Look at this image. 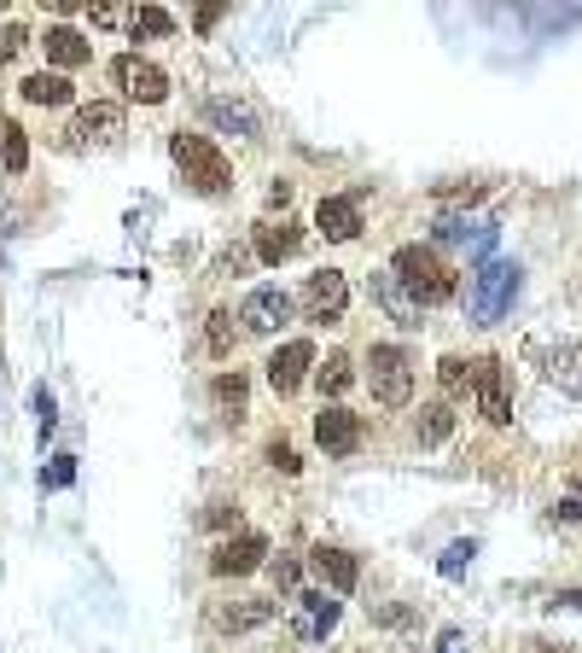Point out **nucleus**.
<instances>
[{"label": "nucleus", "instance_id": "obj_3", "mask_svg": "<svg viewBox=\"0 0 582 653\" xmlns=\"http://www.w3.org/2000/svg\"><path fill=\"white\" fill-rule=\"evenodd\" d=\"M169 153H175L181 176L193 181V193H204V198H221V193L233 188V170H228V158H221V153H216V146L204 141V135H186V129H181V135L169 141Z\"/></svg>", "mask_w": 582, "mask_h": 653}, {"label": "nucleus", "instance_id": "obj_27", "mask_svg": "<svg viewBox=\"0 0 582 653\" xmlns=\"http://www.w3.org/2000/svg\"><path fill=\"white\" fill-rule=\"evenodd\" d=\"M0 164H7V176L29 170V141H24L19 123H0Z\"/></svg>", "mask_w": 582, "mask_h": 653}, {"label": "nucleus", "instance_id": "obj_25", "mask_svg": "<svg viewBox=\"0 0 582 653\" xmlns=\"http://www.w3.org/2000/svg\"><path fill=\"white\" fill-rule=\"evenodd\" d=\"M204 117L216 129H228V135H256V117L245 106H233V99H204Z\"/></svg>", "mask_w": 582, "mask_h": 653}, {"label": "nucleus", "instance_id": "obj_42", "mask_svg": "<svg viewBox=\"0 0 582 653\" xmlns=\"http://www.w3.org/2000/svg\"><path fill=\"white\" fill-rule=\"evenodd\" d=\"M268 205H280V210L291 205V181H274V188H268Z\"/></svg>", "mask_w": 582, "mask_h": 653}, {"label": "nucleus", "instance_id": "obj_33", "mask_svg": "<svg viewBox=\"0 0 582 653\" xmlns=\"http://www.w3.org/2000/svg\"><path fill=\"white\" fill-rule=\"evenodd\" d=\"M472 555H477L472 537H466V543H449V548H442V560H437V572H442V578H460V572L472 566Z\"/></svg>", "mask_w": 582, "mask_h": 653}, {"label": "nucleus", "instance_id": "obj_29", "mask_svg": "<svg viewBox=\"0 0 582 653\" xmlns=\"http://www.w3.org/2000/svg\"><path fill=\"white\" fill-rule=\"evenodd\" d=\"M437 385H442V403H449V397H466L472 362H466V356H442V362H437Z\"/></svg>", "mask_w": 582, "mask_h": 653}, {"label": "nucleus", "instance_id": "obj_12", "mask_svg": "<svg viewBox=\"0 0 582 653\" xmlns=\"http://www.w3.org/2000/svg\"><path fill=\"white\" fill-rule=\"evenodd\" d=\"M256 566H268V537L263 531H239V537L216 543V555H210L216 578H245V572H256Z\"/></svg>", "mask_w": 582, "mask_h": 653}, {"label": "nucleus", "instance_id": "obj_24", "mask_svg": "<svg viewBox=\"0 0 582 653\" xmlns=\"http://www.w3.org/2000/svg\"><path fill=\"white\" fill-rule=\"evenodd\" d=\"M29 106H71V76H59V71H36V76H24V88H19Z\"/></svg>", "mask_w": 582, "mask_h": 653}, {"label": "nucleus", "instance_id": "obj_7", "mask_svg": "<svg viewBox=\"0 0 582 653\" xmlns=\"http://www.w3.org/2000/svg\"><path fill=\"white\" fill-rule=\"evenodd\" d=\"M338 613H344V601H338L332 590L298 595V601H291V636H298V642H327L332 625H338Z\"/></svg>", "mask_w": 582, "mask_h": 653}, {"label": "nucleus", "instance_id": "obj_9", "mask_svg": "<svg viewBox=\"0 0 582 653\" xmlns=\"http://www.w3.org/2000/svg\"><path fill=\"white\" fill-rule=\"evenodd\" d=\"M472 397H477V414L489 426H507L512 421V397H507V374L495 356H477L472 362Z\"/></svg>", "mask_w": 582, "mask_h": 653}, {"label": "nucleus", "instance_id": "obj_38", "mask_svg": "<svg viewBox=\"0 0 582 653\" xmlns=\"http://www.w3.org/2000/svg\"><path fill=\"white\" fill-rule=\"evenodd\" d=\"M251 263H256V251H221V257H216V275H245Z\"/></svg>", "mask_w": 582, "mask_h": 653}, {"label": "nucleus", "instance_id": "obj_19", "mask_svg": "<svg viewBox=\"0 0 582 653\" xmlns=\"http://www.w3.org/2000/svg\"><path fill=\"white\" fill-rule=\"evenodd\" d=\"M298 251H303V233L291 228L286 216H280V222H256V263L280 269V263H286V257H298Z\"/></svg>", "mask_w": 582, "mask_h": 653}, {"label": "nucleus", "instance_id": "obj_20", "mask_svg": "<svg viewBox=\"0 0 582 653\" xmlns=\"http://www.w3.org/2000/svg\"><path fill=\"white\" fill-rule=\"evenodd\" d=\"M41 47H47V64H53L59 76H64V71H82V64L94 59V47L82 41L71 24H53V29H47V41H41Z\"/></svg>", "mask_w": 582, "mask_h": 653}, {"label": "nucleus", "instance_id": "obj_40", "mask_svg": "<svg viewBox=\"0 0 582 653\" xmlns=\"http://www.w3.org/2000/svg\"><path fill=\"white\" fill-rule=\"evenodd\" d=\"M221 19H228V7H198V12H193V24L204 29V36H210V29H216Z\"/></svg>", "mask_w": 582, "mask_h": 653}, {"label": "nucleus", "instance_id": "obj_32", "mask_svg": "<svg viewBox=\"0 0 582 653\" xmlns=\"http://www.w3.org/2000/svg\"><path fill=\"white\" fill-rule=\"evenodd\" d=\"M76 484V456H53V467H41V491H71Z\"/></svg>", "mask_w": 582, "mask_h": 653}, {"label": "nucleus", "instance_id": "obj_6", "mask_svg": "<svg viewBox=\"0 0 582 653\" xmlns=\"http://www.w3.org/2000/svg\"><path fill=\"white\" fill-rule=\"evenodd\" d=\"M111 82L129 99H141V106H163V99H169V76L151 59H141V53H117L111 59Z\"/></svg>", "mask_w": 582, "mask_h": 653}, {"label": "nucleus", "instance_id": "obj_21", "mask_svg": "<svg viewBox=\"0 0 582 653\" xmlns=\"http://www.w3.org/2000/svg\"><path fill=\"white\" fill-rule=\"evenodd\" d=\"M547 379H554L565 397H582V344H554L547 350Z\"/></svg>", "mask_w": 582, "mask_h": 653}, {"label": "nucleus", "instance_id": "obj_10", "mask_svg": "<svg viewBox=\"0 0 582 653\" xmlns=\"http://www.w3.org/2000/svg\"><path fill=\"white\" fill-rule=\"evenodd\" d=\"M315 444L327 449V456H355L362 449V414H350L344 403H320V414H315Z\"/></svg>", "mask_w": 582, "mask_h": 653}, {"label": "nucleus", "instance_id": "obj_31", "mask_svg": "<svg viewBox=\"0 0 582 653\" xmlns=\"http://www.w3.org/2000/svg\"><path fill=\"white\" fill-rule=\"evenodd\" d=\"M263 461L274 467V473H286V479H298V473H303V461H298V449H291L286 438H268V449H263Z\"/></svg>", "mask_w": 582, "mask_h": 653}, {"label": "nucleus", "instance_id": "obj_36", "mask_svg": "<svg viewBox=\"0 0 582 653\" xmlns=\"http://www.w3.org/2000/svg\"><path fill=\"white\" fill-rule=\"evenodd\" d=\"M198 525H204V531H228V525H239V508H233V501H210Z\"/></svg>", "mask_w": 582, "mask_h": 653}, {"label": "nucleus", "instance_id": "obj_18", "mask_svg": "<svg viewBox=\"0 0 582 653\" xmlns=\"http://www.w3.org/2000/svg\"><path fill=\"white\" fill-rule=\"evenodd\" d=\"M310 566L320 572V583H327L332 595H355V583H362V560H355L350 548L320 543V548H310Z\"/></svg>", "mask_w": 582, "mask_h": 653}, {"label": "nucleus", "instance_id": "obj_28", "mask_svg": "<svg viewBox=\"0 0 582 653\" xmlns=\"http://www.w3.org/2000/svg\"><path fill=\"white\" fill-rule=\"evenodd\" d=\"M432 198L442 210H449V205H477V198H489V181H437Z\"/></svg>", "mask_w": 582, "mask_h": 653}, {"label": "nucleus", "instance_id": "obj_17", "mask_svg": "<svg viewBox=\"0 0 582 653\" xmlns=\"http://www.w3.org/2000/svg\"><path fill=\"white\" fill-rule=\"evenodd\" d=\"M373 304H379V310H385L402 332H414V327H420V298L408 292L390 269H373Z\"/></svg>", "mask_w": 582, "mask_h": 653}, {"label": "nucleus", "instance_id": "obj_8", "mask_svg": "<svg viewBox=\"0 0 582 653\" xmlns=\"http://www.w3.org/2000/svg\"><path fill=\"white\" fill-rule=\"evenodd\" d=\"M495 222H477V216H460V210H442L437 222H432V240L437 245H460L466 257H484L489 263V251H495Z\"/></svg>", "mask_w": 582, "mask_h": 653}, {"label": "nucleus", "instance_id": "obj_15", "mask_svg": "<svg viewBox=\"0 0 582 653\" xmlns=\"http://www.w3.org/2000/svg\"><path fill=\"white\" fill-rule=\"evenodd\" d=\"M315 228L327 233V240H355V233H362V193H327L315 205Z\"/></svg>", "mask_w": 582, "mask_h": 653}, {"label": "nucleus", "instance_id": "obj_16", "mask_svg": "<svg viewBox=\"0 0 582 653\" xmlns=\"http://www.w3.org/2000/svg\"><path fill=\"white\" fill-rule=\"evenodd\" d=\"M239 322H245L251 332H280L291 322V292L280 287H256L245 304H239Z\"/></svg>", "mask_w": 582, "mask_h": 653}, {"label": "nucleus", "instance_id": "obj_43", "mask_svg": "<svg viewBox=\"0 0 582 653\" xmlns=\"http://www.w3.org/2000/svg\"><path fill=\"white\" fill-rule=\"evenodd\" d=\"M554 519H582V501H577V496H565L559 508H554Z\"/></svg>", "mask_w": 582, "mask_h": 653}, {"label": "nucleus", "instance_id": "obj_37", "mask_svg": "<svg viewBox=\"0 0 582 653\" xmlns=\"http://www.w3.org/2000/svg\"><path fill=\"white\" fill-rule=\"evenodd\" d=\"M36 414H41V444H47V438H53V426H59V403H53V391H47V385L36 391Z\"/></svg>", "mask_w": 582, "mask_h": 653}, {"label": "nucleus", "instance_id": "obj_4", "mask_svg": "<svg viewBox=\"0 0 582 653\" xmlns=\"http://www.w3.org/2000/svg\"><path fill=\"white\" fill-rule=\"evenodd\" d=\"M367 385H373V403L408 409V397H414V356H408L402 344H373L367 350Z\"/></svg>", "mask_w": 582, "mask_h": 653}, {"label": "nucleus", "instance_id": "obj_45", "mask_svg": "<svg viewBox=\"0 0 582 653\" xmlns=\"http://www.w3.org/2000/svg\"><path fill=\"white\" fill-rule=\"evenodd\" d=\"M577 491H582V473H577Z\"/></svg>", "mask_w": 582, "mask_h": 653}, {"label": "nucleus", "instance_id": "obj_26", "mask_svg": "<svg viewBox=\"0 0 582 653\" xmlns=\"http://www.w3.org/2000/svg\"><path fill=\"white\" fill-rule=\"evenodd\" d=\"M210 397H216V409H228V421H245V374H216Z\"/></svg>", "mask_w": 582, "mask_h": 653}, {"label": "nucleus", "instance_id": "obj_22", "mask_svg": "<svg viewBox=\"0 0 582 653\" xmlns=\"http://www.w3.org/2000/svg\"><path fill=\"white\" fill-rule=\"evenodd\" d=\"M350 385H355V362L344 356V350H332V356L315 367V391H320V403H338V397H344Z\"/></svg>", "mask_w": 582, "mask_h": 653}, {"label": "nucleus", "instance_id": "obj_41", "mask_svg": "<svg viewBox=\"0 0 582 653\" xmlns=\"http://www.w3.org/2000/svg\"><path fill=\"white\" fill-rule=\"evenodd\" d=\"M437 653H466V636H460V630H442V636H437Z\"/></svg>", "mask_w": 582, "mask_h": 653}, {"label": "nucleus", "instance_id": "obj_1", "mask_svg": "<svg viewBox=\"0 0 582 653\" xmlns=\"http://www.w3.org/2000/svg\"><path fill=\"white\" fill-rule=\"evenodd\" d=\"M390 275H397L402 287L420 298V310H432V304H449V298L460 292L454 269H449V263L437 257L432 245H397V257H390Z\"/></svg>", "mask_w": 582, "mask_h": 653}, {"label": "nucleus", "instance_id": "obj_44", "mask_svg": "<svg viewBox=\"0 0 582 653\" xmlns=\"http://www.w3.org/2000/svg\"><path fill=\"white\" fill-rule=\"evenodd\" d=\"M536 653H565V648H536Z\"/></svg>", "mask_w": 582, "mask_h": 653}, {"label": "nucleus", "instance_id": "obj_23", "mask_svg": "<svg viewBox=\"0 0 582 653\" xmlns=\"http://www.w3.org/2000/svg\"><path fill=\"white\" fill-rule=\"evenodd\" d=\"M414 432H420V449H437V444H449V432H454V409L442 403H420V421H414Z\"/></svg>", "mask_w": 582, "mask_h": 653}, {"label": "nucleus", "instance_id": "obj_34", "mask_svg": "<svg viewBox=\"0 0 582 653\" xmlns=\"http://www.w3.org/2000/svg\"><path fill=\"white\" fill-rule=\"evenodd\" d=\"M228 350H233V315L210 310V356H228Z\"/></svg>", "mask_w": 582, "mask_h": 653}, {"label": "nucleus", "instance_id": "obj_11", "mask_svg": "<svg viewBox=\"0 0 582 653\" xmlns=\"http://www.w3.org/2000/svg\"><path fill=\"white\" fill-rule=\"evenodd\" d=\"M111 135H123V106L117 99H94V106H82L71 117V129H64V146H94V141H111Z\"/></svg>", "mask_w": 582, "mask_h": 653}, {"label": "nucleus", "instance_id": "obj_30", "mask_svg": "<svg viewBox=\"0 0 582 653\" xmlns=\"http://www.w3.org/2000/svg\"><path fill=\"white\" fill-rule=\"evenodd\" d=\"M129 29H134V36H151V41H158V36H175V19H169L163 7H134Z\"/></svg>", "mask_w": 582, "mask_h": 653}, {"label": "nucleus", "instance_id": "obj_5", "mask_svg": "<svg viewBox=\"0 0 582 653\" xmlns=\"http://www.w3.org/2000/svg\"><path fill=\"white\" fill-rule=\"evenodd\" d=\"M303 315L310 322H320V327H332V322H344V310H350V280H344V269H320V275H310L303 280Z\"/></svg>", "mask_w": 582, "mask_h": 653}, {"label": "nucleus", "instance_id": "obj_13", "mask_svg": "<svg viewBox=\"0 0 582 653\" xmlns=\"http://www.w3.org/2000/svg\"><path fill=\"white\" fill-rule=\"evenodd\" d=\"M315 367H320V362H315V344H310V339H286V344L268 356V385H274L280 397H291L303 379L315 374Z\"/></svg>", "mask_w": 582, "mask_h": 653}, {"label": "nucleus", "instance_id": "obj_14", "mask_svg": "<svg viewBox=\"0 0 582 653\" xmlns=\"http://www.w3.org/2000/svg\"><path fill=\"white\" fill-rule=\"evenodd\" d=\"M274 601L268 595H239V601H216L210 607V625L216 630H228V636H239V630H263V625H274Z\"/></svg>", "mask_w": 582, "mask_h": 653}, {"label": "nucleus", "instance_id": "obj_2", "mask_svg": "<svg viewBox=\"0 0 582 653\" xmlns=\"http://www.w3.org/2000/svg\"><path fill=\"white\" fill-rule=\"evenodd\" d=\"M512 298H519V263H501V257L477 263L472 292H466V315H472V322L477 327H495L512 310Z\"/></svg>", "mask_w": 582, "mask_h": 653}, {"label": "nucleus", "instance_id": "obj_35", "mask_svg": "<svg viewBox=\"0 0 582 653\" xmlns=\"http://www.w3.org/2000/svg\"><path fill=\"white\" fill-rule=\"evenodd\" d=\"M268 572H274V590L298 601V578H303V566H298V560H268Z\"/></svg>", "mask_w": 582, "mask_h": 653}, {"label": "nucleus", "instance_id": "obj_39", "mask_svg": "<svg viewBox=\"0 0 582 653\" xmlns=\"http://www.w3.org/2000/svg\"><path fill=\"white\" fill-rule=\"evenodd\" d=\"M19 47H29V36H24V24H7L0 29V59H12Z\"/></svg>", "mask_w": 582, "mask_h": 653}]
</instances>
